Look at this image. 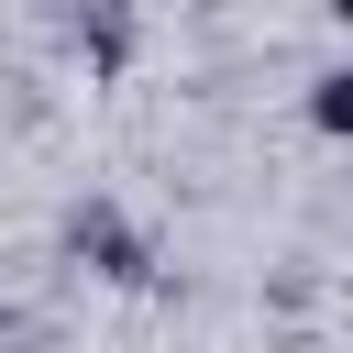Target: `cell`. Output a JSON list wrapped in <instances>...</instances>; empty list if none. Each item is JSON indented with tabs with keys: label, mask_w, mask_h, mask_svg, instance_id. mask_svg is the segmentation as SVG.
Returning <instances> with one entry per match:
<instances>
[{
	"label": "cell",
	"mask_w": 353,
	"mask_h": 353,
	"mask_svg": "<svg viewBox=\"0 0 353 353\" xmlns=\"http://www.w3.org/2000/svg\"><path fill=\"white\" fill-rule=\"evenodd\" d=\"M77 55H88L99 77H110V66L132 55V11H121V0H99V11H77Z\"/></svg>",
	"instance_id": "7a4b0ae2"
},
{
	"label": "cell",
	"mask_w": 353,
	"mask_h": 353,
	"mask_svg": "<svg viewBox=\"0 0 353 353\" xmlns=\"http://www.w3.org/2000/svg\"><path fill=\"white\" fill-rule=\"evenodd\" d=\"M320 11H331V22H342V33H353V0H320Z\"/></svg>",
	"instance_id": "277c9868"
},
{
	"label": "cell",
	"mask_w": 353,
	"mask_h": 353,
	"mask_svg": "<svg viewBox=\"0 0 353 353\" xmlns=\"http://www.w3.org/2000/svg\"><path fill=\"white\" fill-rule=\"evenodd\" d=\"M66 254H77L99 287H154V243H143L110 199H77V210H66Z\"/></svg>",
	"instance_id": "6da1fadb"
},
{
	"label": "cell",
	"mask_w": 353,
	"mask_h": 353,
	"mask_svg": "<svg viewBox=\"0 0 353 353\" xmlns=\"http://www.w3.org/2000/svg\"><path fill=\"white\" fill-rule=\"evenodd\" d=\"M309 132H320V143H353V66L309 77Z\"/></svg>",
	"instance_id": "3957f363"
}]
</instances>
